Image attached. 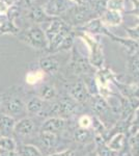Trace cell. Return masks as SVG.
Wrapping results in <instances>:
<instances>
[{"label": "cell", "instance_id": "6da1fadb", "mask_svg": "<svg viewBox=\"0 0 139 156\" xmlns=\"http://www.w3.org/2000/svg\"><path fill=\"white\" fill-rule=\"evenodd\" d=\"M19 37L22 42L34 49H44L48 46L46 34L37 25H33L28 29L22 31L19 34Z\"/></svg>", "mask_w": 139, "mask_h": 156}, {"label": "cell", "instance_id": "7a4b0ae2", "mask_svg": "<svg viewBox=\"0 0 139 156\" xmlns=\"http://www.w3.org/2000/svg\"><path fill=\"white\" fill-rule=\"evenodd\" d=\"M4 107L6 110V115H11L15 119L18 117H22L26 112V104L20 97H11L4 102Z\"/></svg>", "mask_w": 139, "mask_h": 156}, {"label": "cell", "instance_id": "3957f363", "mask_svg": "<svg viewBox=\"0 0 139 156\" xmlns=\"http://www.w3.org/2000/svg\"><path fill=\"white\" fill-rule=\"evenodd\" d=\"M72 2L70 0H49L47 2L44 12L47 16H58L71 9Z\"/></svg>", "mask_w": 139, "mask_h": 156}, {"label": "cell", "instance_id": "277c9868", "mask_svg": "<svg viewBox=\"0 0 139 156\" xmlns=\"http://www.w3.org/2000/svg\"><path fill=\"white\" fill-rule=\"evenodd\" d=\"M34 129L35 124L33 120L30 119V118H23L19 122H16L14 133H16L17 135H20V136H29L34 132Z\"/></svg>", "mask_w": 139, "mask_h": 156}, {"label": "cell", "instance_id": "5b68a950", "mask_svg": "<svg viewBox=\"0 0 139 156\" xmlns=\"http://www.w3.org/2000/svg\"><path fill=\"white\" fill-rule=\"evenodd\" d=\"M16 120L6 114H0V136L9 137L14 133Z\"/></svg>", "mask_w": 139, "mask_h": 156}, {"label": "cell", "instance_id": "8992f818", "mask_svg": "<svg viewBox=\"0 0 139 156\" xmlns=\"http://www.w3.org/2000/svg\"><path fill=\"white\" fill-rule=\"evenodd\" d=\"M65 126V121L62 118L58 117H51L48 120L44 122V124L42 125L41 131H46V132H51L56 134L57 132L61 131Z\"/></svg>", "mask_w": 139, "mask_h": 156}, {"label": "cell", "instance_id": "52a82bcc", "mask_svg": "<svg viewBox=\"0 0 139 156\" xmlns=\"http://www.w3.org/2000/svg\"><path fill=\"white\" fill-rule=\"evenodd\" d=\"M70 95H71V98L74 99L76 102H84L88 99L87 89L81 80L77 81L76 83H74L71 87Z\"/></svg>", "mask_w": 139, "mask_h": 156}, {"label": "cell", "instance_id": "ba28073f", "mask_svg": "<svg viewBox=\"0 0 139 156\" xmlns=\"http://www.w3.org/2000/svg\"><path fill=\"white\" fill-rule=\"evenodd\" d=\"M40 68L43 72H46L48 74H54L59 70V62L53 56L43 57L39 62Z\"/></svg>", "mask_w": 139, "mask_h": 156}, {"label": "cell", "instance_id": "9c48e42d", "mask_svg": "<svg viewBox=\"0 0 139 156\" xmlns=\"http://www.w3.org/2000/svg\"><path fill=\"white\" fill-rule=\"evenodd\" d=\"M39 140L40 144L43 148L45 149L49 150L51 148L54 147L56 145V142H57V137H56V134L54 133H51V132H46V131H41L39 134Z\"/></svg>", "mask_w": 139, "mask_h": 156}, {"label": "cell", "instance_id": "30bf717a", "mask_svg": "<svg viewBox=\"0 0 139 156\" xmlns=\"http://www.w3.org/2000/svg\"><path fill=\"white\" fill-rule=\"evenodd\" d=\"M44 109V101L39 97H33L27 102L26 112L29 115H39Z\"/></svg>", "mask_w": 139, "mask_h": 156}, {"label": "cell", "instance_id": "8fae6325", "mask_svg": "<svg viewBox=\"0 0 139 156\" xmlns=\"http://www.w3.org/2000/svg\"><path fill=\"white\" fill-rule=\"evenodd\" d=\"M16 152L20 156H43L41 151L32 145H20L17 147Z\"/></svg>", "mask_w": 139, "mask_h": 156}, {"label": "cell", "instance_id": "7c38bea8", "mask_svg": "<svg viewBox=\"0 0 139 156\" xmlns=\"http://www.w3.org/2000/svg\"><path fill=\"white\" fill-rule=\"evenodd\" d=\"M74 137L76 142L81 143V144H87L92 140V134L87 128H81L79 127L78 129L75 130L74 132Z\"/></svg>", "mask_w": 139, "mask_h": 156}, {"label": "cell", "instance_id": "4fadbf2b", "mask_svg": "<svg viewBox=\"0 0 139 156\" xmlns=\"http://www.w3.org/2000/svg\"><path fill=\"white\" fill-rule=\"evenodd\" d=\"M56 97V90L53 87L49 84H45L39 90V98H41L43 101H49Z\"/></svg>", "mask_w": 139, "mask_h": 156}, {"label": "cell", "instance_id": "5bb4252c", "mask_svg": "<svg viewBox=\"0 0 139 156\" xmlns=\"http://www.w3.org/2000/svg\"><path fill=\"white\" fill-rule=\"evenodd\" d=\"M0 149L5 152H15L17 150V144L12 136H0Z\"/></svg>", "mask_w": 139, "mask_h": 156}, {"label": "cell", "instance_id": "9a60e30c", "mask_svg": "<svg viewBox=\"0 0 139 156\" xmlns=\"http://www.w3.org/2000/svg\"><path fill=\"white\" fill-rule=\"evenodd\" d=\"M123 143H125V134H123V132H120V133L115 134L114 136L112 137V140L109 142L108 147L112 151H120V150H122Z\"/></svg>", "mask_w": 139, "mask_h": 156}, {"label": "cell", "instance_id": "2e32d148", "mask_svg": "<svg viewBox=\"0 0 139 156\" xmlns=\"http://www.w3.org/2000/svg\"><path fill=\"white\" fill-rule=\"evenodd\" d=\"M97 144H98V150H97L98 156H114V152L101 138L97 137Z\"/></svg>", "mask_w": 139, "mask_h": 156}, {"label": "cell", "instance_id": "e0dca14e", "mask_svg": "<svg viewBox=\"0 0 139 156\" xmlns=\"http://www.w3.org/2000/svg\"><path fill=\"white\" fill-rule=\"evenodd\" d=\"M129 145H130L131 155L139 156V130L133 135V136H131Z\"/></svg>", "mask_w": 139, "mask_h": 156}, {"label": "cell", "instance_id": "ac0fdd59", "mask_svg": "<svg viewBox=\"0 0 139 156\" xmlns=\"http://www.w3.org/2000/svg\"><path fill=\"white\" fill-rule=\"evenodd\" d=\"M43 77H44V75H43V71L42 72H40V71L29 72L28 74L26 75L25 80H26V83H28V84H35V83H37L40 80H42Z\"/></svg>", "mask_w": 139, "mask_h": 156}, {"label": "cell", "instance_id": "d6986e66", "mask_svg": "<svg viewBox=\"0 0 139 156\" xmlns=\"http://www.w3.org/2000/svg\"><path fill=\"white\" fill-rule=\"evenodd\" d=\"M46 12L42 11L41 9H33L31 12H29L30 19L33 22H42L46 19Z\"/></svg>", "mask_w": 139, "mask_h": 156}, {"label": "cell", "instance_id": "ffe728a7", "mask_svg": "<svg viewBox=\"0 0 139 156\" xmlns=\"http://www.w3.org/2000/svg\"><path fill=\"white\" fill-rule=\"evenodd\" d=\"M87 14V11L84 9H76L73 11L72 12V20L74 23H77V22H82L86 19V16L85 15Z\"/></svg>", "mask_w": 139, "mask_h": 156}, {"label": "cell", "instance_id": "44dd1931", "mask_svg": "<svg viewBox=\"0 0 139 156\" xmlns=\"http://www.w3.org/2000/svg\"><path fill=\"white\" fill-rule=\"evenodd\" d=\"M15 0H0V14H6L11 7L14 5Z\"/></svg>", "mask_w": 139, "mask_h": 156}, {"label": "cell", "instance_id": "7402d4cb", "mask_svg": "<svg viewBox=\"0 0 139 156\" xmlns=\"http://www.w3.org/2000/svg\"><path fill=\"white\" fill-rule=\"evenodd\" d=\"M130 69H131V72H132L133 76L139 79V59L138 58H134L131 60Z\"/></svg>", "mask_w": 139, "mask_h": 156}, {"label": "cell", "instance_id": "603a6c76", "mask_svg": "<svg viewBox=\"0 0 139 156\" xmlns=\"http://www.w3.org/2000/svg\"><path fill=\"white\" fill-rule=\"evenodd\" d=\"M90 124H92V120L87 115H83L79 119V125L81 128H88L90 126Z\"/></svg>", "mask_w": 139, "mask_h": 156}, {"label": "cell", "instance_id": "cb8c5ba5", "mask_svg": "<svg viewBox=\"0 0 139 156\" xmlns=\"http://www.w3.org/2000/svg\"><path fill=\"white\" fill-rule=\"evenodd\" d=\"M48 156H72V151H71V150H65V151H62V152L53 153V154H50Z\"/></svg>", "mask_w": 139, "mask_h": 156}, {"label": "cell", "instance_id": "d4e9b609", "mask_svg": "<svg viewBox=\"0 0 139 156\" xmlns=\"http://www.w3.org/2000/svg\"><path fill=\"white\" fill-rule=\"evenodd\" d=\"M134 125H139V108H137V110L135 112V119L133 122Z\"/></svg>", "mask_w": 139, "mask_h": 156}, {"label": "cell", "instance_id": "484cf974", "mask_svg": "<svg viewBox=\"0 0 139 156\" xmlns=\"http://www.w3.org/2000/svg\"><path fill=\"white\" fill-rule=\"evenodd\" d=\"M85 156H98V153H97V151H92V152H89Z\"/></svg>", "mask_w": 139, "mask_h": 156}, {"label": "cell", "instance_id": "4316f807", "mask_svg": "<svg viewBox=\"0 0 139 156\" xmlns=\"http://www.w3.org/2000/svg\"><path fill=\"white\" fill-rule=\"evenodd\" d=\"M1 102H2V101H1V98H0V104H1Z\"/></svg>", "mask_w": 139, "mask_h": 156}]
</instances>
